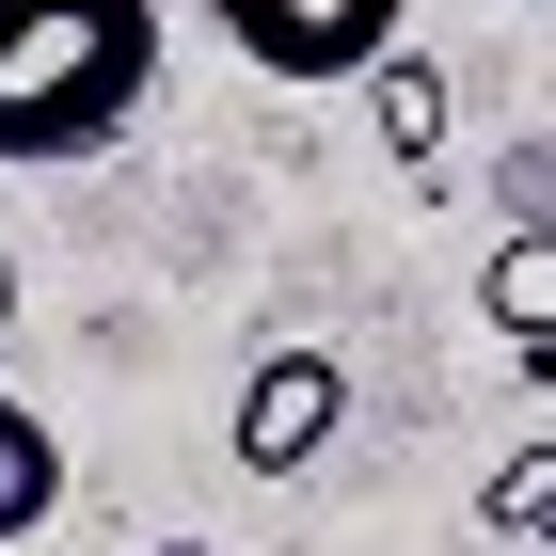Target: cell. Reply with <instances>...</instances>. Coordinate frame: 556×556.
Wrapping results in <instances>:
<instances>
[{
    "instance_id": "1",
    "label": "cell",
    "mask_w": 556,
    "mask_h": 556,
    "mask_svg": "<svg viewBox=\"0 0 556 556\" xmlns=\"http://www.w3.org/2000/svg\"><path fill=\"white\" fill-rule=\"evenodd\" d=\"M160 16L175 0H0V175L96 160L160 96Z\"/></svg>"
},
{
    "instance_id": "2",
    "label": "cell",
    "mask_w": 556,
    "mask_h": 556,
    "mask_svg": "<svg viewBox=\"0 0 556 556\" xmlns=\"http://www.w3.org/2000/svg\"><path fill=\"white\" fill-rule=\"evenodd\" d=\"M239 64H270V80H366L397 33H414V0H191Z\"/></svg>"
},
{
    "instance_id": "3",
    "label": "cell",
    "mask_w": 556,
    "mask_h": 556,
    "mask_svg": "<svg viewBox=\"0 0 556 556\" xmlns=\"http://www.w3.org/2000/svg\"><path fill=\"white\" fill-rule=\"evenodd\" d=\"M350 429V366L334 350H255V382H239V477H302L318 445Z\"/></svg>"
},
{
    "instance_id": "4",
    "label": "cell",
    "mask_w": 556,
    "mask_h": 556,
    "mask_svg": "<svg viewBox=\"0 0 556 556\" xmlns=\"http://www.w3.org/2000/svg\"><path fill=\"white\" fill-rule=\"evenodd\" d=\"M477 318H493L525 366H556V223H509V239H493V270H477Z\"/></svg>"
},
{
    "instance_id": "5",
    "label": "cell",
    "mask_w": 556,
    "mask_h": 556,
    "mask_svg": "<svg viewBox=\"0 0 556 556\" xmlns=\"http://www.w3.org/2000/svg\"><path fill=\"white\" fill-rule=\"evenodd\" d=\"M366 112H382V160H397V175H429V160H445V64H429L414 33L366 64Z\"/></svg>"
},
{
    "instance_id": "6",
    "label": "cell",
    "mask_w": 556,
    "mask_h": 556,
    "mask_svg": "<svg viewBox=\"0 0 556 556\" xmlns=\"http://www.w3.org/2000/svg\"><path fill=\"white\" fill-rule=\"evenodd\" d=\"M48 509H64V429L33 397H0V541H33Z\"/></svg>"
},
{
    "instance_id": "7",
    "label": "cell",
    "mask_w": 556,
    "mask_h": 556,
    "mask_svg": "<svg viewBox=\"0 0 556 556\" xmlns=\"http://www.w3.org/2000/svg\"><path fill=\"white\" fill-rule=\"evenodd\" d=\"M477 525H556V445H509L493 493H477Z\"/></svg>"
},
{
    "instance_id": "8",
    "label": "cell",
    "mask_w": 556,
    "mask_h": 556,
    "mask_svg": "<svg viewBox=\"0 0 556 556\" xmlns=\"http://www.w3.org/2000/svg\"><path fill=\"white\" fill-rule=\"evenodd\" d=\"M0 334H16V255H0Z\"/></svg>"
},
{
    "instance_id": "9",
    "label": "cell",
    "mask_w": 556,
    "mask_h": 556,
    "mask_svg": "<svg viewBox=\"0 0 556 556\" xmlns=\"http://www.w3.org/2000/svg\"><path fill=\"white\" fill-rule=\"evenodd\" d=\"M175 556H191V541H175Z\"/></svg>"
}]
</instances>
